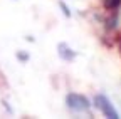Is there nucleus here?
Masks as SVG:
<instances>
[{
  "instance_id": "obj_1",
  "label": "nucleus",
  "mask_w": 121,
  "mask_h": 119,
  "mask_svg": "<svg viewBox=\"0 0 121 119\" xmlns=\"http://www.w3.org/2000/svg\"><path fill=\"white\" fill-rule=\"evenodd\" d=\"M66 101H67V106L72 111H86L89 107V101L84 96H79V94H69Z\"/></svg>"
},
{
  "instance_id": "obj_2",
  "label": "nucleus",
  "mask_w": 121,
  "mask_h": 119,
  "mask_svg": "<svg viewBox=\"0 0 121 119\" xmlns=\"http://www.w3.org/2000/svg\"><path fill=\"white\" fill-rule=\"evenodd\" d=\"M94 104H96V107H98V109H101V111H103V114H104V116L113 117V119H116V117H118V112L113 109L111 102H109L108 99H106L104 96H96Z\"/></svg>"
},
{
  "instance_id": "obj_3",
  "label": "nucleus",
  "mask_w": 121,
  "mask_h": 119,
  "mask_svg": "<svg viewBox=\"0 0 121 119\" xmlns=\"http://www.w3.org/2000/svg\"><path fill=\"white\" fill-rule=\"evenodd\" d=\"M121 4V0H104V5L108 7V8H114Z\"/></svg>"
}]
</instances>
